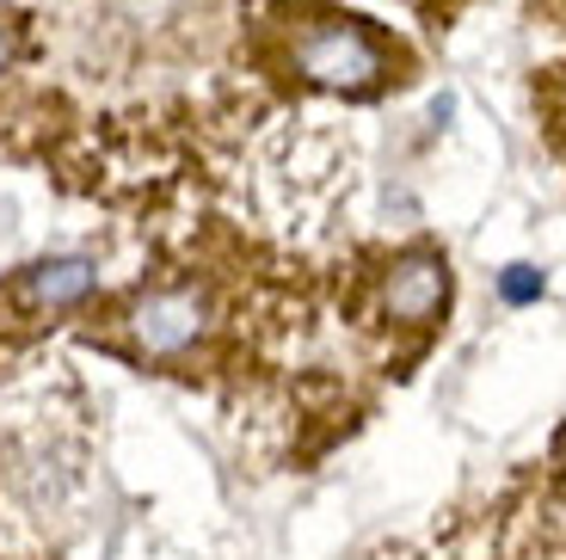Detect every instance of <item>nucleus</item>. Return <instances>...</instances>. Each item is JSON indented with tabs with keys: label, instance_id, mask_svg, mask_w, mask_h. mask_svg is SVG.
<instances>
[{
	"label": "nucleus",
	"instance_id": "f03ea898",
	"mask_svg": "<svg viewBox=\"0 0 566 560\" xmlns=\"http://www.w3.org/2000/svg\"><path fill=\"white\" fill-rule=\"evenodd\" d=\"M210 326V309H203L198 290H167V295H148L136 309V345L148 357H185V351L203 339Z\"/></svg>",
	"mask_w": 566,
	"mask_h": 560
},
{
	"label": "nucleus",
	"instance_id": "7ed1b4c3",
	"mask_svg": "<svg viewBox=\"0 0 566 560\" xmlns=\"http://www.w3.org/2000/svg\"><path fill=\"white\" fill-rule=\"evenodd\" d=\"M443 295H450V271H443V259H431V252H407L382 283V302H388L395 321H431V314L443 309Z\"/></svg>",
	"mask_w": 566,
	"mask_h": 560
},
{
	"label": "nucleus",
	"instance_id": "20e7f679",
	"mask_svg": "<svg viewBox=\"0 0 566 560\" xmlns=\"http://www.w3.org/2000/svg\"><path fill=\"white\" fill-rule=\"evenodd\" d=\"M93 283H99L93 259H43V266H31L25 295L31 309H74V302L93 295Z\"/></svg>",
	"mask_w": 566,
	"mask_h": 560
},
{
	"label": "nucleus",
	"instance_id": "f257e3e1",
	"mask_svg": "<svg viewBox=\"0 0 566 560\" xmlns=\"http://www.w3.org/2000/svg\"><path fill=\"white\" fill-rule=\"evenodd\" d=\"M296 69L314 86H333V93H369L388 74V56L364 25H352V19H321V25H302Z\"/></svg>",
	"mask_w": 566,
	"mask_h": 560
},
{
	"label": "nucleus",
	"instance_id": "423d86ee",
	"mask_svg": "<svg viewBox=\"0 0 566 560\" xmlns=\"http://www.w3.org/2000/svg\"><path fill=\"white\" fill-rule=\"evenodd\" d=\"M7 62H13V31L0 25V69H7Z\"/></svg>",
	"mask_w": 566,
	"mask_h": 560
},
{
	"label": "nucleus",
	"instance_id": "39448f33",
	"mask_svg": "<svg viewBox=\"0 0 566 560\" xmlns=\"http://www.w3.org/2000/svg\"><path fill=\"white\" fill-rule=\"evenodd\" d=\"M536 290H542L536 271H530V266H511V278H505V295H511V302H530Z\"/></svg>",
	"mask_w": 566,
	"mask_h": 560
}]
</instances>
